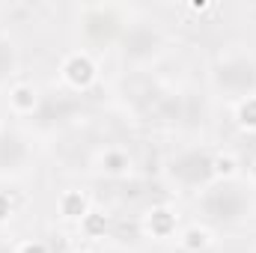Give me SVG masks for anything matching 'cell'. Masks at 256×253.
I'll return each mask as SVG.
<instances>
[{
  "label": "cell",
  "mask_w": 256,
  "mask_h": 253,
  "mask_svg": "<svg viewBox=\"0 0 256 253\" xmlns=\"http://www.w3.org/2000/svg\"><path fill=\"white\" fill-rule=\"evenodd\" d=\"M250 190L238 182H218V185H208L202 190V196L196 200V208L200 214L208 220V224H218V226H230V224H238L250 214Z\"/></svg>",
  "instance_id": "1"
},
{
  "label": "cell",
  "mask_w": 256,
  "mask_h": 253,
  "mask_svg": "<svg viewBox=\"0 0 256 253\" xmlns=\"http://www.w3.org/2000/svg\"><path fill=\"white\" fill-rule=\"evenodd\" d=\"M212 80L230 98H256V60L250 54H230L218 60Z\"/></svg>",
  "instance_id": "2"
},
{
  "label": "cell",
  "mask_w": 256,
  "mask_h": 253,
  "mask_svg": "<svg viewBox=\"0 0 256 253\" xmlns=\"http://www.w3.org/2000/svg\"><path fill=\"white\" fill-rule=\"evenodd\" d=\"M170 176L185 188H208V182L214 176V161L202 149H188L179 158H173Z\"/></svg>",
  "instance_id": "3"
},
{
  "label": "cell",
  "mask_w": 256,
  "mask_h": 253,
  "mask_svg": "<svg viewBox=\"0 0 256 253\" xmlns=\"http://www.w3.org/2000/svg\"><path fill=\"white\" fill-rule=\"evenodd\" d=\"M161 45H164L161 33L152 24L137 21L122 33V60L126 63H149L152 57H158Z\"/></svg>",
  "instance_id": "4"
},
{
  "label": "cell",
  "mask_w": 256,
  "mask_h": 253,
  "mask_svg": "<svg viewBox=\"0 0 256 253\" xmlns=\"http://www.w3.org/2000/svg\"><path fill=\"white\" fill-rule=\"evenodd\" d=\"M78 110H80V102L72 92H54V96L39 98V108L33 114L42 126H66Z\"/></svg>",
  "instance_id": "5"
},
{
  "label": "cell",
  "mask_w": 256,
  "mask_h": 253,
  "mask_svg": "<svg viewBox=\"0 0 256 253\" xmlns=\"http://www.w3.org/2000/svg\"><path fill=\"white\" fill-rule=\"evenodd\" d=\"M30 161V146L15 131H0V173H15Z\"/></svg>",
  "instance_id": "6"
},
{
  "label": "cell",
  "mask_w": 256,
  "mask_h": 253,
  "mask_svg": "<svg viewBox=\"0 0 256 253\" xmlns=\"http://www.w3.org/2000/svg\"><path fill=\"white\" fill-rule=\"evenodd\" d=\"M84 27H86V33H90V39L92 42H110V36L116 33V27H120V18L110 12V9H90L86 12V21H84Z\"/></svg>",
  "instance_id": "7"
},
{
  "label": "cell",
  "mask_w": 256,
  "mask_h": 253,
  "mask_svg": "<svg viewBox=\"0 0 256 253\" xmlns=\"http://www.w3.org/2000/svg\"><path fill=\"white\" fill-rule=\"evenodd\" d=\"M66 78L74 84V86H86L90 80H92V74H96V68H92V60L86 57V54H72L63 66Z\"/></svg>",
  "instance_id": "8"
},
{
  "label": "cell",
  "mask_w": 256,
  "mask_h": 253,
  "mask_svg": "<svg viewBox=\"0 0 256 253\" xmlns=\"http://www.w3.org/2000/svg\"><path fill=\"white\" fill-rule=\"evenodd\" d=\"M15 68H18V48H15V42H12V39L0 36V80L12 78V74H15Z\"/></svg>",
  "instance_id": "9"
},
{
  "label": "cell",
  "mask_w": 256,
  "mask_h": 253,
  "mask_svg": "<svg viewBox=\"0 0 256 253\" xmlns=\"http://www.w3.org/2000/svg\"><path fill=\"white\" fill-rule=\"evenodd\" d=\"M12 102L21 108V110H36L39 108V98H36V92L30 90V86H15V92H12Z\"/></svg>",
  "instance_id": "10"
},
{
  "label": "cell",
  "mask_w": 256,
  "mask_h": 253,
  "mask_svg": "<svg viewBox=\"0 0 256 253\" xmlns=\"http://www.w3.org/2000/svg\"><path fill=\"white\" fill-rule=\"evenodd\" d=\"M126 167H128V158L122 152H108V155H104V170H108V173H122Z\"/></svg>",
  "instance_id": "11"
},
{
  "label": "cell",
  "mask_w": 256,
  "mask_h": 253,
  "mask_svg": "<svg viewBox=\"0 0 256 253\" xmlns=\"http://www.w3.org/2000/svg\"><path fill=\"white\" fill-rule=\"evenodd\" d=\"M238 116H242V122H244V126L256 128V98L242 102V110H238Z\"/></svg>",
  "instance_id": "12"
},
{
  "label": "cell",
  "mask_w": 256,
  "mask_h": 253,
  "mask_svg": "<svg viewBox=\"0 0 256 253\" xmlns=\"http://www.w3.org/2000/svg\"><path fill=\"white\" fill-rule=\"evenodd\" d=\"M66 212H68V214H84V200L68 196V200H66Z\"/></svg>",
  "instance_id": "13"
},
{
  "label": "cell",
  "mask_w": 256,
  "mask_h": 253,
  "mask_svg": "<svg viewBox=\"0 0 256 253\" xmlns=\"http://www.w3.org/2000/svg\"><path fill=\"white\" fill-rule=\"evenodd\" d=\"M21 253H48V248H45V244H39V242H30V244H24V248H21Z\"/></svg>",
  "instance_id": "14"
},
{
  "label": "cell",
  "mask_w": 256,
  "mask_h": 253,
  "mask_svg": "<svg viewBox=\"0 0 256 253\" xmlns=\"http://www.w3.org/2000/svg\"><path fill=\"white\" fill-rule=\"evenodd\" d=\"M6 214H9V200H6V196H0V220H3Z\"/></svg>",
  "instance_id": "15"
},
{
  "label": "cell",
  "mask_w": 256,
  "mask_h": 253,
  "mask_svg": "<svg viewBox=\"0 0 256 253\" xmlns=\"http://www.w3.org/2000/svg\"><path fill=\"white\" fill-rule=\"evenodd\" d=\"M0 253H12V250H6V248H0Z\"/></svg>",
  "instance_id": "16"
},
{
  "label": "cell",
  "mask_w": 256,
  "mask_h": 253,
  "mask_svg": "<svg viewBox=\"0 0 256 253\" xmlns=\"http://www.w3.org/2000/svg\"><path fill=\"white\" fill-rule=\"evenodd\" d=\"M254 176H256V164H254Z\"/></svg>",
  "instance_id": "17"
}]
</instances>
